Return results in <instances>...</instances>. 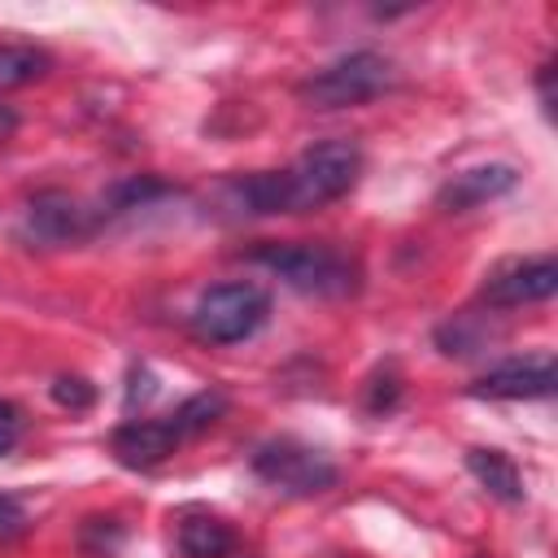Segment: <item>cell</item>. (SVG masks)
<instances>
[{
    "instance_id": "cell-13",
    "label": "cell",
    "mask_w": 558,
    "mask_h": 558,
    "mask_svg": "<svg viewBox=\"0 0 558 558\" xmlns=\"http://www.w3.org/2000/svg\"><path fill=\"white\" fill-rule=\"evenodd\" d=\"M52 70V57L35 44H0V92H13V87H26L35 78H44Z\"/></svg>"
},
{
    "instance_id": "cell-10",
    "label": "cell",
    "mask_w": 558,
    "mask_h": 558,
    "mask_svg": "<svg viewBox=\"0 0 558 558\" xmlns=\"http://www.w3.org/2000/svg\"><path fill=\"white\" fill-rule=\"evenodd\" d=\"M519 183V170L506 166V161H488V166H471L462 174H453L440 192H436V205L458 214V209H475V205H488L497 196H506L510 187Z\"/></svg>"
},
{
    "instance_id": "cell-5",
    "label": "cell",
    "mask_w": 558,
    "mask_h": 558,
    "mask_svg": "<svg viewBox=\"0 0 558 558\" xmlns=\"http://www.w3.org/2000/svg\"><path fill=\"white\" fill-rule=\"evenodd\" d=\"M253 471L279 488V493H292V497H314V493H327L336 484V466L327 462V453L301 445V440H266L257 453H253Z\"/></svg>"
},
{
    "instance_id": "cell-17",
    "label": "cell",
    "mask_w": 558,
    "mask_h": 558,
    "mask_svg": "<svg viewBox=\"0 0 558 558\" xmlns=\"http://www.w3.org/2000/svg\"><path fill=\"white\" fill-rule=\"evenodd\" d=\"M17 436H22V414L13 401H0V453H9L17 445Z\"/></svg>"
},
{
    "instance_id": "cell-19",
    "label": "cell",
    "mask_w": 558,
    "mask_h": 558,
    "mask_svg": "<svg viewBox=\"0 0 558 558\" xmlns=\"http://www.w3.org/2000/svg\"><path fill=\"white\" fill-rule=\"evenodd\" d=\"M17 523H22V506H17L13 497L0 493V532H13Z\"/></svg>"
},
{
    "instance_id": "cell-1",
    "label": "cell",
    "mask_w": 558,
    "mask_h": 558,
    "mask_svg": "<svg viewBox=\"0 0 558 558\" xmlns=\"http://www.w3.org/2000/svg\"><path fill=\"white\" fill-rule=\"evenodd\" d=\"M362 174V153L349 140H323L283 170H262L235 183V201L248 214H310L340 201Z\"/></svg>"
},
{
    "instance_id": "cell-7",
    "label": "cell",
    "mask_w": 558,
    "mask_h": 558,
    "mask_svg": "<svg viewBox=\"0 0 558 558\" xmlns=\"http://www.w3.org/2000/svg\"><path fill=\"white\" fill-rule=\"evenodd\" d=\"M558 288V262L554 257H532V262H510L506 270H497L484 283V301L493 310H514V305H532L554 296Z\"/></svg>"
},
{
    "instance_id": "cell-15",
    "label": "cell",
    "mask_w": 558,
    "mask_h": 558,
    "mask_svg": "<svg viewBox=\"0 0 558 558\" xmlns=\"http://www.w3.org/2000/svg\"><path fill=\"white\" fill-rule=\"evenodd\" d=\"M52 401H57V405H70V410H87V405L96 401V388H92L87 379H78V375H61V379L52 384Z\"/></svg>"
},
{
    "instance_id": "cell-8",
    "label": "cell",
    "mask_w": 558,
    "mask_h": 558,
    "mask_svg": "<svg viewBox=\"0 0 558 558\" xmlns=\"http://www.w3.org/2000/svg\"><path fill=\"white\" fill-rule=\"evenodd\" d=\"M179 440H183V432L174 427V418H126V423L113 432L109 449H113V458H118L122 466L148 471V466L166 462Z\"/></svg>"
},
{
    "instance_id": "cell-16",
    "label": "cell",
    "mask_w": 558,
    "mask_h": 558,
    "mask_svg": "<svg viewBox=\"0 0 558 558\" xmlns=\"http://www.w3.org/2000/svg\"><path fill=\"white\" fill-rule=\"evenodd\" d=\"M397 397H401V379H397V371L388 366V371H379L375 379H371V392H366V405L379 414V410H392L397 405Z\"/></svg>"
},
{
    "instance_id": "cell-9",
    "label": "cell",
    "mask_w": 558,
    "mask_h": 558,
    "mask_svg": "<svg viewBox=\"0 0 558 558\" xmlns=\"http://www.w3.org/2000/svg\"><path fill=\"white\" fill-rule=\"evenodd\" d=\"M92 227H96V214H87L65 192H44L26 209V235L35 244H70V240H83Z\"/></svg>"
},
{
    "instance_id": "cell-18",
    "label": "cell",
    "mask_w": 558,
    "mask_h": 558,
    "mask_svg": "<svg viewBox=\"0 0 558 558\" xmlns=\"http://www.w3.org/2000/svg\"><path fill=\"white\" fill-rule=\"evenodd\" d=\"M157 392V384H153V375L140 366V371H131V388H126V410H135V401L144 405L148 397Z\"/></svg>"
},
{
    "instance_id": "cell-12",
    "label": "cell",
    "mask_w": 558,
    "mask_h": 558,
    "mask_svg": "<svg viewBox=\"0 0 558 558\" xmlns=\"http://www.w3.org/2000/svg\"><path fill=\"white\" fill-rule=\"evenodd\" d=\"M179 549L187 558H227L235 549V532L214 514H187L179 527Z\"/></svg>"
},
{
    "instance_id": "cell-11",
    "label": "cell",
    "mask_w": 558,
    "mask_h": 558,
    "mask_svg": "<svg viewBox=\"0 0 558 558\" xmlns=\"http://www.w3.org/2000/svg\"><path fill=\"white\" fill-rule=\"evenodd\" d=\"M466 471L501 501H523V480L501 449H466Z\"/></svg>"
},
{
    "instance_id": "cell-3",
    "label": "cell",
    "mask_w": 558,
    "mask_h": 558,
    "mask_svg": "<svg viewBox=\"0 0 558 558\" xmlns=\"http://www.w3.org/2000/svg\"><path fill=\"white\" fill-rule=\"evenodd\" d=\"M266 314H270V292L262 283L235 279L201 292L192 310V331L209 344H240L266 323Z\"/></svg>"
},
{
    "instance_id": "cell-6",
    "label": "cell",
    "mask_w": 558,
    "mask_h": 558,
    "mask_svg": "<svg viewBox=\"0 0 558 558\" xmlns=\"http://www.w3.org/2000/svg\"><path fill=\"white\" fill-rule=\"evenodd\" d=\"M466 392H471V397H488V401H532V397H549V392H554V357H549V353H536V357L497 362V366L484 371Z\"/></svg>"
},
{
    "instance_id": "cell-4",
    "label": "cell",
    "mask_w": 558,
    "mask_h": 558,
    "mask_svg": "<svg viewBox=\"0 0 558 558\" xmlns=\"http://www.w3.org/2000/svg\"><path fill=\"white\" fill-rule=\"evenodd\" d=\"M388 83H392L388 57H379V52H349V57L331 61L327 70L310 74L296 92L314 109H349V105H366L379 92H388Z\"/></svg>"
},
{
    "instance_id": "cell-14",
    "label": "cell",
    "mask_w": 558,
    "mask_h": 558,
    "mask_svg": "<svg viewBox=\"0 0 558 558\" xmlns=\"http://www.w3.org/2000/svg\"><path fill=\"white\" fill-rule=\"evenodd\" d=\"M227 414V397L222 392H196V397H187L170 418H174V427L183 432V436H192V432H205V427H214L218 418Z\"/></svg>"
},
{
    "instance_id": "cell-2",
    "label": "cell",
    "mask_w": 558,
    "mask_h": 558,
    "mask_svg": "<svg viewBox=\"0 0 558 558\" xmlns=\"http://www.w3.org/2000/svg\"><path fill=\"white\" fill-rule=\"evenodd\" d=\"M253 262L275 270L288 288L310 296H349L357 288V262L331 244H279L266 240L253 248Z\"/></svg>"
}]
</instances>
